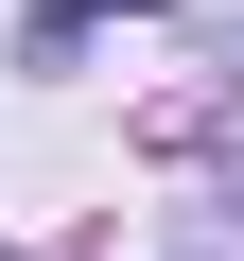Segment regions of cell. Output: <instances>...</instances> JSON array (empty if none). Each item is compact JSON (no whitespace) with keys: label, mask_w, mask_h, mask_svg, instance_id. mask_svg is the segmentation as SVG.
Instances as JSON below:
<instances>
[{"label":"cell","mask_w":244,"mask_h":261,"mask_svg":"<svg viewBox=\"0 0 244 261\" xmlns=\"http://www.w3.org/2000/svg\"><path fill=\"white\" fill-rule=\"evenodd\" d=\"M105 18H140V0H35V53H70V35H105Z\"/></svg>","instance_id":"6da1fadb"}]
</instances>
